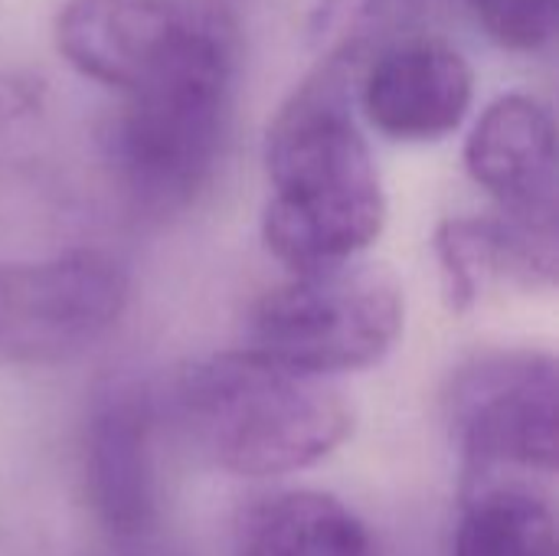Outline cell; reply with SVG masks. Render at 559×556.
I'll return each mask as SVG.
<instances>
[{
  "label": "cell",
  "instance_id": "5b68a950",
  "mask_svg": "<svg viewBox=\"0 0 559 556\" xmlns=\"http://www.w3.org/2000/svg\"><path fill=\"white\" fill-rule=\"evenodd\" d=\"M557 360L547 351H485L459 367L445 397L465 478L557 475Z\"/></svg>",
  "mask_w": 559,
  "mask_h": 556
},
{
  "label": "cell",
  "instance_id": "6da1fadb",
  "mask_svg": "<svg viewBox=\"0 0 559 556\" xmlns=\"http://www.w3.org/2000/svg\"><path fill=\"white\" fill-rule=\"evenodd\" d=\"M370 49H328L265 131V249L292 272L357 259L386 226V193L354 115Z\"/></svg>",
  "mask_w": 559,
  "mask_h": 556
},
{
  "label": "cell",
  "instance_id": "5bb4252c",
  "mask_svg": "<svg viewBox=\"0 0 559 556\" xmlns=\"http://www.w3.org/2000/svg\"><path fill=\"white\" fill-rule=\"evenodd\" d=\"M481 29L504 49L537 52L557 33V0H472Z\"/></svg>",
  "mask_w": 559,
  "mask_h": 556
},
{
  "label": "cell",
  "instance_id": "4fadbf2b",
  "mask_svg": "<svg viewBox=\"0 0 559 556\" xmlns=\"http://www.w3.org/2000/svg\"><path fill=\"white\" fill-rule=\"evenodd\" d=\"M452 556H559L550 498L524 475L462 478Z\"/></svg>",
  "mask_w": 559,
  "mask_h": 556
},
{
  "label": "cell",
  "instance_id": "3957f363",
  "mask_svg": "<svg viewBox=\"0 0 559 556\" xmlns=\"http://www.w3.org/2000/svg\"><path fill=\"white\" fill-rule=\"evenodd\" d=\"M174 413L197 452L236 478L311 469L354 429L337 387L249 347L190 364L174 383Z\"/></svg>",
  "mask_w": 559,
  "mask_h": 556
},
{
  "label": "cell",
  "instance_id": "9c48e42d",
  "mask_svg": "<svg viewBox=\"0 0 559 556\" xmlns=\"http://www.w3.org/2000/svg\"><path fill=\"white\" fill-rule=\"evenodd\" d=\"M193 13L187 0H66L52 39L75 72L124 95L174 52Z\"/></svg>",
  "mask_w": 559,
  "mask_h": 556
},
{
  "label": "cell",
  "instance_id": "52a82bcc",
  "mask_svg": "<svg viewBox=\"0 0 559 556\" xmlns=\"http://www.w3.org/2000/svg\"><path fill=\"white\" fill-rule=\"evenodd\" d=\"M475 72L445 39L406 36L377 46L354 88L370 128L390 141L429 144L449 138L472 108Z\"/></svg>",
  "mask_w": 559,
  "mask_h": 556
},
{
  "label": "cell",
  "instance_id": "8992f818",
  "mask_svg": "<svg viewBox=\"0 0 559 556\" xmlns=\"http://www.w3.org/2000/svg\"><path fill=\"white\" fill-rule=\"evenodd\" d=\"M128 279L102 252L0 262V364H56L102 341L121 318Z\"/></svg>",
  "mask_w": 559,
  "mask_h": 556
},
{
  "label": "cell",
  "instance_id": "8fae6325",
  "mask_svg": "<svg viewBox=\"0 0 559 556\" xmlns=\"http://www.w3.org/2000/svg\"><path fill=\"white\" fill-rule=\"evenodd\" d=\"M452 311H472L488 288H554L557 236L534 233L501 213L442 220L432 239Z\"/></svg>",
  "mask_w": 559,
  "mask_h": 556
},
{
  "label": "cell",
  "instance_id": "7a4b0ae2",
  "mask_svg": "<svg viewBox=\"0 0 559 556\" xmlns=\"http://www.w3.org/2000/svg\"><path fill=\"white\" fill-rule=\"evenodd\" d=\"M233 82V26L216 10L197 7L174 52L121 95L105 134L108 161L141 210H183L210 184L229 125Z\"/></svg>",
  "mask_w": 559,
  "mask_h": 556
},
{
  "label": "cell",
  "instance_id": "7c38bea8",
  "mask_svg": "<svg viewBox=\"0 0 559 556\" xmlns=\"http://www.w3.org/2000/svg\"><path fill=\"white\" fill-rule=\"evenodd\" d=\"M236 556H380L367 524L324 492H272L239 511Z\"/></svg>",
  "mask_w": 559,
  "mask_h": 556
},
{
  "label": "cell",
  "instance_id": "30bf717a",
  "mask_svg": "<svg viewBox=\"0 0 559 556\" xmlns=\"http://www.w3.org/2000/svg\"><path fill=\"white\" fill-rule=\"evenodd\" d=\"M85 498L115 537L157 524L154 403L141 387H111L92 406L82 446Z\"/></svg>",
  "mask_w": 559,
  "mask_h": 556
},
{
  "label": "cell",
  "instance_id": "277c9868",
  "mask_svg": "<svg viewBox=\"0 0 559 556\" xmlns=\"http://www.w3.org/2000/svg\"><path fill=\"white\" fill-rule=\"evenodd\" d=\"M406 295L380 262H337L292 272L265 292L249 321L255 354L308 374L334 377L380 364L400 341Z\"/></svg>",
  "mask_w": 559,
  "mask_h": 556
},
{
  "label": "cell",
  "instance_id": "ba28073f",
  "mask_svg": "<svg viewBox=\"0 0 559 556\" xmlns=\"http://www.w3.org/2000/svg\"><path fill=\"white\" fill-rule=\"evenodd\" d=\"M465 167L501 216L557 236V121L540 98L527 92L495 98L468 131Z\"/></svg>",
  "mask_w": 559,
  "mask_h": 556
}]
</instances>
